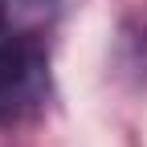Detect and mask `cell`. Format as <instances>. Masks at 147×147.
Returning <instances> with one entry per match:
<instances>
[{
	"instance_id": "1",
	"label": "cell",
	"mask_w": 147,
	"mask_h": 147,
	"mask_svg": "<svg viewBox=\"0 0 147 147\" xmlns=\"http://www.w3.org/2000/svg\"><path fill=\"white\" fill-rule=\"evenodd\" d=\"M61 0H0V127L49 98V29Z\"/></svg>"
}]
</instances>
